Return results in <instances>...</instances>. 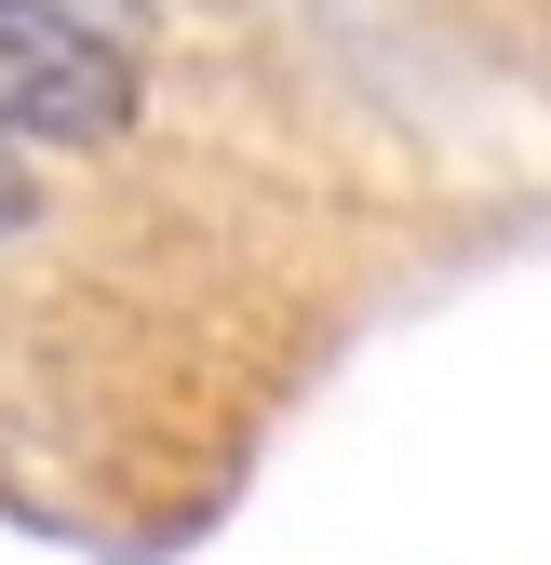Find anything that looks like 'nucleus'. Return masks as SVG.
Listing matches in <instances>:
<instances>
[{
  "mask_svg": "<svg viewBox=\"0 0 551 565\" xmlns=\"http://www.w3.org/2000/svg\"><path fill=\"white\" fill-rule=\"evenodd\" d=\"M0 121L54 135V149H108L134 121V67L121 41L67 28V14H28V0H0Z\"/></svg>",
  "mask_w": 551,
  "mask_h": 565,
  "instance_id": "obj_1",
  "label": "nucleus"
},
{
  "mask_svg": "<svg viewBox=\"0 0 551 565\" xmlns=\"http://www.w3.org/2000/svg\"><path fill=\"white\" fill-rule=\"evenodd\" d=\"M28 14H67V28H95V41H121V28H134V0H28Z\"/></svg>",
  "mask_w": 551,
  "mask_h": 565,
  "instance_id": "obj_2",
  "label": "nucleus"
}]
</instances>
